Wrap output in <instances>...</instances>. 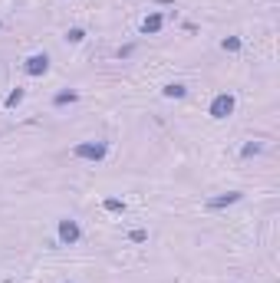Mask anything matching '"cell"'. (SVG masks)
I'll list each match as a JSON object with an SVG mask.
<instances>
[{"instance_id":"11","label":"cell","mask_w":280,"mask_h":283,"mask_svg":"<svg viewBox=\"0 0 280 283\" xmlns=\"http://www.w3.org/2000/svg\"><path fill=\"white\" fill-rule=\"evenodd\" d=\"M86 40V30L82 26H72V30H66V43H82Z\"/></svg>"},{"instance_id":"3","label":"cell","mask_w":280,"mask_h":283,"mask_svg":"<svg viewBox=\"0 0 280 283\" xmlns=\"http://www.w3.org/2000/svg\"><path fill=\"white\" fill-rule=\"evenodd\" d=\"M56 234H60V244H63V247H76V244L82 240L80 220H72V218H63V220H60V230H56Z\"/></svg>"},{"instance_id":"4","label":"cell","mask_w":280,"mask_h":283,"mask_svg":"<svg viewBox=\"0 0 280 283\" xmlns=\"http://www.w3.org/2000/svg\"><path fill=\"white\" fill-rule=\"evenodd\" d=\"M24 70H26V76H46L50 72V56L46 53H33L24 63Z\"/></svg>"},{"instance_id":"8","label":"cell","mask_w":280,"mask_h":283,"mask_svg":"<svg viewBox=\"0 0 280 283\" xmlns=\"http://www.w3.org/2000/svg\"><path fill=\"white\" fill-rule=\"evenodd\" d=\"M102 208H106L109 214H126V201H119V198H106Z\"/></svg>"},{"instance_id":"13","label":"cell","mask_w":280,"mask_h":283,"mask_svg":"<svg viewBox=\"0 0 280 283\" xmlns=\"http://www.w3.org/2000/svg\"><path fill=\"white\" fill-rule=\"evenodd\" d=\"M24 96H26V92H24V89H14V92H10V96H7V109H16V106L24 102Z\"/></svg>"},{"instance_id":"2","label":"cell","mask_w":280,"mask_h":283,"mask_svg":"<svg viewBox=\"0 0 280 283\" xmlns=\"http://www.w3.org/2000/svg\"><path fill=\"white\" fill-rule=\"evenodd\" d=\"M72 155L82 158V162H102V158L109 155V145H106V142H80V145L72 148Z\"/></svg>"},{"instance_id":"14","label":"cell","mask_w":280,"mask_h":283,"mask_svg":"<svg viewBox=\"0 0 280 283\" xmlns=\"http://www.w3.org/2000/svg\"><path fill=\"white\" fill-rule=\"evenodd\" d=\"M128 240H132V244H145V240H148V234H145V230H132V234H128Z\"/></svg>"},{"instance_id":"1","label":"cell","mask_w":280,"mask_h":283,"mask_svg":"<svg viewBox=\"0 0 280 283\" xmlns=\"http://www.w3.org/2000/svg\"><path fill=\"white\" fill-rule=\"evenodd\" d=\"M234 109H238V99H234L231 92H218L214 99H211V109H208V116L221 122V118L234 116Z\"/></svg>"},{"instance_id":"7","label":"cell","mask_w":280,"mask_h":283,"mask_svg":"<svg viewBox=\"0 0 280 283\" xmlns=\"http://www.w3.org/2000/svg\"><path fill=\"white\" fill-rule=\"evenodd\" d=\"M162 96H165V99H184V96H188V89H184L182 82H168V86L162 89Z\"/></svg>"},{"instance_id":"6","label":"cell","mask_w":280,"mask_h":283,"mask_svg":"<svg viewBox=\"0 0 280 283\" xmlns=\"http://www.w3.org/2000/svg\"><path fill=\"white\" fill-rule=\"evenodd\" d=\"M162 26H165V16H162V14H148L142 20V33H145V36H155Z\"/></svg>"},{"instance_id":"12","label":"cell","mask_w":280,"mask_h":283,"mask_svg":"<svg viewBox=\"0 0 280 283\" xmlns=\"http://www.w3.org/2000/svg\"><path fill=\"white\" fill-rule=\"evenodd\" d=\"M76 99H80V92H72V89H70V92H60V96H56L53 106H70V102H76Z\"/></svg>"},{"instance_id":"10","label":"cell","mask_w":280,"mask_h":283,"mask_svg":"<svg viewBox=\"0 0 280 283\" xmlns=\"http://www.w3.org/2000/svg\"><path fill=\"white\" fill-rule=\"evenodd\" d=\"M260 152H264V142H248L240 155H244V158H254V155H260Z\"/></svg>"},{"instance_id":"5","label":"cell","mask_w":280,"mask_h":283,"mask_svg":"<svg viewBox=\"0 0 280 283\" xmlns=\"http://www.w3.org/2000/svg\"><path fill=\"white\" fill-rule=\"evenodd\" d=\"M240 198H244L240 191H228V194H221V198H211V201H208L204 208H208V211H221V208H231V204H238Z\"/></svg>"},{"instance_id":"15","label":"cell","mask_w":280,"mask_h":283,"mask_svg":"<svg viewBox=\"0 0 280 283\" xmlns=\"http://www.w3.org/2000/svg\"><path fill=\"white\" fill-rule=\"evenodd\" d=\"M132 53H136V46H132V43H128V46H122V50H119V56H122V60H128V56H132Z\"/></svg>"},{"instance_id":"9","label":"cell","mask_w":280,"mask_h":283,"mask_svg":"<svg viewBox=\"0 0 280 283\" xmlns=\"http://www.w3.org/2000/svg\"><path fill=\"white\" fill-rule=\"evenodd\" d=\"M240 46H244V43H240V36H228V40L221 43L224 53H240Z\"/></svg>"}]
</instances>
